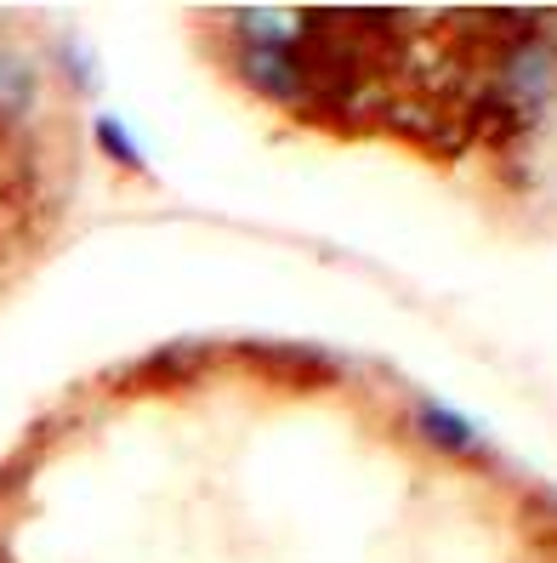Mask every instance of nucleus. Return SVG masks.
I'll use <instances>...</instances> for the list:
<instances>
[{
  "instance_id": "obj_1",
  "label": "nucleus",
  "mask_w": 557,
  "mask_h": 563,
  "mask_svg": "<svg viewBox=\"0 0 557 563\" xmlns=\"http://www.w3.org/2000/svg\"><path fill=\"white\" fill-rule=\"evenodd\" d=\"M483 86H495V91L512 97V103L541 114L557 97V35H552V18H541V29H530L523 41H512V46H501L495 57H489Z\"/></svg>"
},
{
  "instance_id": "obj_5",
  "label": "nucleus",
  "mask_w": 557,
  "mask_h": 563,
  "mask_svg": "<svg viewBox=\"0 0 557 563\" xmlns=\"http://www.w3.org/2000/svg\"><path fill=\"white\" fill-rule=\"evenodd\" d=\"M97 137H103V148H109V154H114L120 165H131V172H143V154L125 143V131H120L114 120H97Z\"/></svg>"
},
{
  "instance_id": "obj_3",
  "label": "nucleus",
  "mask_w": 557,
  "mask_h": 563,
  "mask_svg": "<svg viewBox=\"0 0 557 563\" xmlns=\"http://www.w3.org/2000/svg\"><path fill=\"white\" fill-rule=\"evenodd\" d=\"M415 433L427 439V450L455 455V461H467V455H478V450H483L478 427H472V421H461L455 410H444V405H415Z\"/></svg>"
},
{
  "instance_id": "obj_2",
  "label": "nucleus",
  "mask_w": 557,
  "mask_h": 563,
  "mask_svg": "<svg viewBox=\"0 0 557 563\" xmlns=\"http://www.w3.org/2000/svg\"><path fill=\"white\" fill-rule=\"evenodd\" d=\"M250 364H261V371H274V376H290V382H336L342 376V364L331 353H319V347H285V342H256L245 347Z\"/></svg>"
},
{
  "instance_id": "obj_4",
  "label": "nucleus",
  "mask_w": 557,
  "mask_h": 563,
  "mask_svg": "<svg viewBox=\"0 0 557 563\" xmlns=\"http://www.w3.org/2000/svg\"><path fill=\"white\" fill-rule=\"evenodd\" d=\"M35 97H41L35 69H29L18 52H0V120H7V125L29 120V114H35Z\"/></svg>"
}]
</instances>
